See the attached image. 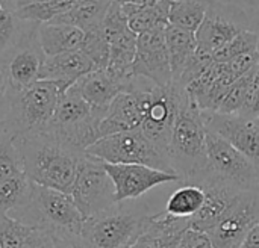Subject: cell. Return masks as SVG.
<instances>
[{
    "label": "cell",
    "mask_w": 259,
    "mask_h": 248,
    "mask_svg": "<svg viewBox=\"0 0 259 248\" xmlns=\"http://www.w3.org/2000/svg\"><path fill=\"white\" fill-rule=\"evenodd\" d=\"M12 139L20 150L26 176L32 183L67 194L71 192L83 152L47 133L15 136Z\"/></svg>",
    "instance_id": "1"
},
{
    "label": "cell",
    "mask_w": 259,
    "mask_h": 248,
    "mask_svg": "<svg viewBox=\"0 0 259 248\" xmlns=\"http://www.w3.org/2000/svg\"><path fill=\"white\" fill-rule=\"evenodd\" d=\"M168 161L182 183H199L209 173L206 127L202 111L191 102L187 89L181 98L168 144Z\"/></svg>",
    "instance_id": "2"
},
{
    "label": "cell",
    "mask_w": 259,
    "mask_h": 248,
    "mask_svg": "<svg viewBox=\"0 0 259 248\" xmlns=\"http://www.w3.org/2000/svg\"><path fill=\"white\" fill-rule=\"evenodd\" d=\"M62 94L52 80H38L23 91L8 89L3 133L11 138L44 133Z\"/></svg>",
    "instance_id": "3"
},
{
    "label": "cell",
    "mask_w": 259,
    "mask_h": 248,
    "mask_svg": "<svg viewBox=\"0 0 259 248\" xmlns=\"http://www.w3.org/2000/svg\"><path fill=\"white\" fill-rule=\"evenodd\" d=\"M9 217L29 227L42 229L53 238L80 233L85 221L70 194L38 185L33 186L27 205Z\"/></svg>",
    "instance_id": "4"
},
{
    "label": "cell",
    "mask_w": 259,
    "mask_h": 248,
    "mask_svg": "<svg viewBox=\"0 0 259 248\" xmlns=\"http://www.w3.org/2000/svg\"><path fill=\"white\" fill-rule=\"evenodd\" d=\"M106 111L91 106L73 85L61 95L53 118L44 133L85 153L90 145L100 139L99 126Z\"/></svg>",
    "instance_id": "5"
},
{
    "label": "cell",
    "mask_w": 259,
    "mask_h": 248,
    "mask_svg": "<svg viewBox=\"0 0 259 248\" xmlns=\"http://www.w3.org/2000/svg\"><path fill=\"white\" fill-rule=\"evenodd\" d=\"M115 203L109 209L87 218L82 236L96 248H129L144 232L149 220L147 208Z\"/></svg>",
    "instance_id": "6"
},
{
    "label": "cell",
    "mask_w": 259,
    "mask_h": 248,
    "mask_svg": "<svg viewBox=\"0 0 259 248\" xmlns=\"http://www.w3.org/2000/svg\"><path fill=\"white\" fill-rule=\"evenodd\" d=\"M85 153L103 161L105 164H138L176 174L168 158L146 138L141 129L100 138L90 145Z\"/></svg>",
    "instance_id": "7"
},
{
    "label": "cell",
    "mask_w": 259,
    "mask_h": 248,
    "mask_svg": "<svg viewBox=\"0 0 259 248\" xmlns=\"http://www.w3.org/2000/svg\"><path fill=\"white\" fill-rule=\"evenodd\" d=\"M70 195L85 220L114 206L115 188L105 170V162L83 153Z\"/></svg>",
    "instance_id": "8"
},
{
    "label": "cell",
    "mask_w": 259,
    "mask_h": 248,
    "mask_svg": "<svg viewBox=\"0 0 259 248\" xmlns=\"http://www.w3.org/2000/svg\"><path fill=\"white\" fill-rule=\"evenodd\" d=\"M184 92L185 89L176 83L168 86L152 85L147 92L146 115L140 129L146 138L167 158L168 144Z\"/></svg>",
    "instance_id": "9"
},
{
    "label": "cell",
    "mask_w": 259,
    "mask_h": 248,
    "mask_svg": "<svg viewBox=\"0 0 259 248\" xmlns=\"http://www.w3.org/2000/svg\"><path fill=\"white\" fill-rule=\"evenodd\" d=\"M206 153L209 176L237 188L238 191L259 189L256 167L228 141L209 130H206Z\"/></svg>",
    "instance_id": "10"
},
{
    "label": "cell",
    "mask_w": 259,
    "mask_h": 248,
    "mask_svg": "<svg viewBox=\"0 0 259 248\" xmlns=\"http://www.w3.org/2000/svg\"><path fill=\"white\" fill-rule=\"evenodd\" d=\"M249 27L250 18L240 5L211 0L205 18L196 32L197 48L214 55L240 33L249 30Z\"/></svg>",
    "instance_id": "11"
},
{
    "label": "cell",
    "mask_w": 259,
    "mask_h": 248,
    "mask_svg": "<svg viewBox=\"0 0 259 248\" xmlns=\"http://www.w3.org/2000/svg\"><path fill=\"white\" fill-rule=\"evenodd\" d=\"M258 223L259 189L244 191L208 235L214 248H238L246 235Z\"/></svg>",
    "instance_id": "12"
},
{
    "label": "cell",
    "mask_w": 259,
    "mask_h": 248,
    "mask_svg": "<svg viewBox=\"0 0 259 248\" xmlns=\"http://www.w3.org/2000/svg\"><path fill=\"white\" fill-rule=\"evenodd\" d=\"M105 170L115 188V203L134 202L159 185L182 182L178 174L138 164H105Z\"/></svg>",
    "instance_id": "13"
},
{
    "label": "cell",
    "mask_w": 259,
    "mask_h": 248,
    "mask_svg": "<svg viewBox=\"0 0 259 248\" xmlns=\"http://www.w3.org/2000/svg\"><path fill=\"white\" fill-rule=\"evenodd\" d=\"M152 85L150 80L137 77V86L134 91L121 92L114 98L99 126L100 138L141 127L146 115L147 92Z\"/></svg>",
    "instance_id": "14"
},
{
    "label": "cell",
    "mask_w": 259,
    "mask_h": 248,
    "mask_svg": "<svg viewBox=\"0 0 259 248\" xmlns=\"http://www.w3.org/2000/svg\"><path fill=\"white\" fill-rule=\"evenodd\" d=\"M132 76L147 79L156 86H168L173 83L165 44V27L138 35Z\"/></svg>",
    "instance_id": "15"
},
{
    "label": "cell",
    "mask_w": 259,
    "mask_h": 248,
    "mask_svg": "<svg viewBox=\"0 0 259 248\" xmlns=\"http://www.w3.org/2000/svg\"><path fill=\"white\" fill-rule=\"evenodd\" d=\"M206 130L219 135L243 153L259 173V130L255 123L241 115L202 112Z\"/></svg>",
    "instance_id": "16"
},
{
    "label": "cell",
    "mask_w": 259,
    "mask_h": 248,
    "mask_svg": "<svg viewBox=\"0 0 259 248\" xmlns=\"http://www.w3.org/2000/svg\"><path fill=\"white\" fill-rule=\"evenodd\" d=\"M193 185H199L205 191V203L202 209L190 220L191 229H196L205 233H208L211 229H214L219 224V221L234 206L238 195L244 192V191H238L237 188L209 174L199 183H193Z\"/></svg>",
    "instance_id": "17"
},
{
    "label": "cell",
    "mask_w": 259,
    "mask_h": 248,
    "mask_svg": "<svg viewBox=\"0 0 259 248\" xmlns=\"http://www.w3.org/2000/svg\"><path fill=\"white\" fill-rule=\"evenodd\" d=\"M44 59L46 56L41 52L38 41L35 45L29 41L26 45L17 47L11 58L5 64H0L8 82V89L23 91L38 82Z\"/></svg>",
    "instance_id": "18"
},
{
    "label": "cell",
    "mask_w": 259,
    "mask_h": 248,
    "mask_svg": "<svg viewBox=\"0 0 259 248\" xmlns=\"http://www.w3.org/2000/svg\"><path fill=\"white\" fill-rule=\"evenodd\" d=\"M96 70L97 68L93 61L82 50H74L46 58L39 71V80H52L65 92L79 79Z\"/></svg>",
    "instance_id": "19"
},
{
    "label": "cell",
    "mask_w": 259,
    "mask_h": 248,
    "mask_svg": "<svg viewBox=\"0 0 259 248\" xmlns=\"http://www.w3.org/2000/svg\"><path fill=\"white\" fill-rule=\"evenodd\" d=\"M137 86V77L134 76L129 82H120L114 79L106 70H96L83 76L74 83L79 94L94 108L108 109L114 98L121 92L134 91Z\"/></svg>",
    "instance_id": "20"
},
{
    "label": "cell",
    "mask_w": 259,
    "mask_h": 248,
    "mask_svg": "<svg viewBox=\"0 0 259 248\" xmlns=\"http://www.w3.org/2000/svg\"><path fill=\"white\" fill-rule=\"evenodd\" d=\"M85 32L68 24L46 23L36 30V41L46 58L58 56L67 52L80 50Z\"/></svg>",
    "instance_id": "21"
},
{
    "label": "cell",
    "mask_w": 259,
    "mask_h": 248,
    "mask_svg": "<svg viewBox=\"0 0 259 248\" xmlns=\"http://www.w3.org/2000/svg\"><path fill=\"white\" fill-rule=\"evenodd\" d=\"M165 44H167V52L170 58L173 83H176L181 79L190 59L197 50L196 33H191V32H187L184 29L168 24L165 27Z\"/></svg>",
    "instance_id": "22"
},
{
    "label": "cell",
    "mask_w": 259,
    "mask_h": 248,
    "mask_svg": "<svg viewBox=\"0 0 259 248\" xmlns=\"http://www.w3.org/2000/svg\"><path fill=\"white\" fill-rule=\"evenodd\" d=\"M111 3L112 0H82L71 11L58 15L50 23L74 26L87 33L102 26Z\"/></svg>",
    "instance_id": "23"
},
{
    "label": "cell",
    "mask_w": 259,
    "mask_h": 248,
    "mask_svg": "<svg viewBox=\"0 0 259 248\" xmlns=\"http://www.w3.org/2000/svg\"><path fill=\"white\" fill-rule=\"evenodd\" d=\"M121 5H123L124 15L127 18V24L131 30L137 35L168 26L170 0L150 6L131 5V3H121Z\"/></svg>",
    "instance_id": "24"
},
{
    "label": "cell",
    "mask_w": 259,
    "mask_h": 248,
    "mask_svg": "<svg viewBox=\"0 0 259 248\" xmlns=\"http://www.w3.org/2000/svg\"><path fill=\"white\" fill-rule=\"evenodd\" d=\"M209 5L211 0H170L168 24L196 33Z\"/></svg>",
    "instance_id": "25"
},
{
    "label": "cell",
    "mask_w": 259,
    "mask_h": 248,
    "mask_svg": "<svg viewBox=\"0 0 259 248\" xmlns=\"http://www.w3.org/2000/svg\"><path fill=\"white\" fill-rule=\"evenodd\" d=\"M205 203V191L199 185L184 183L167 200L165 212L178 218H193Z\"/></svg>",
    "instance_id": "26"
},
{
    "label": "cell",
    "mask_w": 259,
    "mask_h": 248,
    "mask_svg": "<svg viewBox=\"0 0 259 248\" xmlns=\"http://www.w3.org/2000/svg\"><path fill=\"white\" fill-rule=\"evenodd\" d=\"M35 183L26 173L0 183V215H12L27 205Z\"/></svg>",
    "instance_id": "27"
},
{
    "label": "cell",
    "mask_w": 259,
    "mask_h": 248,
    "mask_svg": "<svg viewBox=\"0 0 259 248\" xmlns=\"http://www.w3.org/2000/svg\"><path fill=\"white\" fill-rule=\"evenodd\" d=\"M26 171L18 147L15 145L14 139L9 135L2 133L0 135V183L12 177H17Z\"/></svg>",
    "instance_id": "28"
},
{
    "label": "cell",
    "mask_w": 259,
    "mask_h": 248,
    "mask_svg": "<svg viewBox=\"0 0 259 248\" xmlns=\"http://www.w3.org/2000/svg\"><path fill=\"white\" fill-rule=\"evenodd\" d=\"M258 33L252 32V30H246V32L240 33L237 38H234L231 42H228L225 47L217 50L212 55V59H214V62L225 64V62H229V61H232V59H235L238 56L256 53L258 52Z\"/></svg>",
    "instance_id": "29"
},
{
    "label": "cell",
    "mask_w": 259,
    "mask_h": 248,
    "mask_svg": "<svg viewBox=\"0 0 259 248\" xmlns=\"http://www.w3.org/2000/svg\"><path fill=\"white\" fill-rule=\"evenodd\" d=\"M80 50L93 61L97 70H106L109 62V44L100 27L85 33Z\"/></svg>",
    "instance_id": "30"
},
{
    "label": "cell",
    "mask_w": 259,
    "mask_h": 248,
    "mask_svg": "<svg viewBox=\"0 0 259 248\" xmlns=\"http://www.w3.org/2000/svg\"><path fill=\"white\" fill-rule=\"evenodd\" d=\"M27 226L9 215H0V247L21 248Z\"/></svg>",
    "instance_id": "31"
},
{
    "label": "cell",
    "mask_w": 259,
    "mask_h": 248,
    "mask_svg": "<svg viewBox=\"0 0 259 248\" xmlns=\"http://www.w3.org/2000/svg\"><path fill=\"white\" fill-rule=\"evenodd\" d=\"M21 248H56V244L52 233L42 229L27 226V230L23 236Z\"/></svg>",
    "instance_id": "32"
},
{
    "label": "cell",
    "mask_w": 259,
    "mask_h": 248,
    "mask_svg": "<svg viewBox=\"0 0 259 248\" xmlns=\"http://www.w3.org/2000/svg\"><path fill=\"white\" fill-rule=\"evenodd\" d=\"M17 21H20L14 12H11L5 20H0V58L11 48L17 36Z\"/></svg>",
    "instance_id": "33"
},
{
    "label": "cell",
    "mask_w": 259,
    "mask_h": 248,
    "mask_svg": "<svg viewBox=\"0 0 259 248\" xmlns=\"http://www.w3.org/2000/svg\"><path fill=\"white\" fill-rule=\"evenodd\" d=\"M178 248H214V245L208 233L190 227L184 233Z\"/></svg>",
    "instance_id": "34"
},
{
    "label": "cell",
    "mask_w": 259,
    "mask_h": 248,
    "mask_svg": "<svg viewBox=\"0 0 259 248\" xmlns=\"http://www.w3.org/2000/svg\"><path fill=\"white\" fill-rule=\"evenodd\" d=\"M55 244L56 248H96L82 236V233L55 238Z\"/></svg>",
    "instance_id": "35"
},
{
    "label": "cell",
    "mask_w": 259,
    "mask_h": 248,
    "mask_svg": "<svg viewBox=\"0 0 259 248\" xmlns=\"http://www.w3.org/2000/svg\"><path fill=\"white\" fill-rule=\"evenodd\" d=\"M6 102H8V82L3 73V68L0 67V127L3 129V120L6 114Z\"/></svg>",
    "instance_id": "36"
},
{
    "label": "cell",
    "mask_w": 259,
    "mask_h": 248,
    "mask_svg": "<svg viewBox=\"0 0 259 248\" xmlns=\"http://www.w3.org/2000/svg\"><path fill=\"white\" fill-rule=\"evenodd\" d=\"M238 248H259V223L246 235Z\"/></svg>",
    "instance_id": "37"
},
{
    "label": "cell",
    "mask_w": 259,
    "mask_h": 248,
    "mask_svg": "<svg viewBox=\"0 0 259 248\" xmlns=\"http://www.w3.org/2000/svg\"><path fill=\"white\" fill-rule=\"evenodd\" d=\"M121 3H131V5H141V6H150V5H156L165 0H120Z\"/></svg>",
    "instance_id": "38"
},
{
    "label": "cell",
    "mask_w": 259,
    "mask_h": 248,
    "mask_svg": "<svg viewBox=\"0 0 259 248\" xmlns=\"http://www.w3.org/2000/svg\"><path fill=\"white\" fill-rule=\"evenodd\" d=\"M11 12H12V11L6 9V8H5V5H3V3H2V0H0V20H5Z\"/></svg>",
    "instance_id": "39"
},
{
    "label": "cell",
    "mask_w": 259,
    "mask_h": 248,
    "mask_svg": "<svg viewBox=\"0 0 259 248\" xmlns=\"http://www.w3.org/2000/svg\"><path fill=\"white\" fill-rule=\"evenodd\" d=\"M249 8H259V0H241Z\"/></svg>",
    "instance_id": "40"
},
{
    "label": "cell",
    "mask_w": 259,
    "mask_h": 248,
    "mask_svg": "<svg viewBox=\"0 0 259 248\" xmlns=\"http://www.w3.org/2000/svg\"><path fill=\"white\" fill-rule=\"evenodd\" d=\"M14 2L15 0H2V3L5 5V8L9 9V11H12V12H14Z\"/></svg>",
    "instance_id": "41"
},
{
    "label": "cell",
    "mask_w": 259,
    "mask_h": 248,
    "mask_svg": "<svg viewBox=\"0 0 259 248\" xmlns=\"http://www.w3.org/2000/svg\"><path fill=\"white\" fill-rule=\"evenodd\" d=\"M252 121L255 123V126L258 127V130H259V114H258V115H256V117H255V118H253V120H252Z\"/></svg>",
    "instance_id": "42"
},
{
    "label": "cell",
    "mask_w": 259,
    "mask_h": 248,
    "mask_svg": "<svg viewBox=\"0 0 259 248\" xmlns=\"http://www.w3.org/2000/svg\"><path fill=\"white\" fill-rule=\"evenodd\" d=\"M2 133H3V129H2V127H0V135H2Z\"/></svg>",
    "instance_id": "43"
},
{
    "label": "cell",
    "mask_w": 259,
    "mask_h": 248,
    "mask_svg": "<svg viewBox=\"0 0 259 248\" xmlns=\"http://www.w3.org/2000/svg\"><path fill=\"white\" fill-rule=\"evenodd\" d=\"M0 248H2V247H0Z\"/></svg>",
    "instance_id": "44"
}]
</instances>
